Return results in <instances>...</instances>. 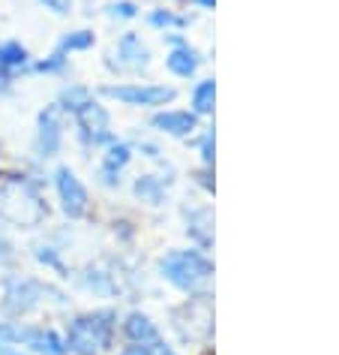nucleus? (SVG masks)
<instances>
[{
  "label": "nucleus",
  "instance_id": "1",
  "mask_svg": "<svg viewBox=\"0 0 339 355\" xmlns=\"http://www.w3.org/2000/svg\"><path fill=\"white\" fill-rule=\"evenodd\" d=\"M111 313H93V316H82L69 325V349H75L78 355H96L100 349L109 346V337H111Z\"/></svg>",
  "mask_w": 339,
  "mask_h": 355
},
{
  "label": "nucleus",
  "instance_id": "2",
  "mask_svg": "<svg viewBox=\"0 0 339 355\" xmlns=\"http://www.w3.org/2000/svg\"><path fill=\"white\" fill-rule=\"evenodd\" d=\"M0 214L15 220V223H37L42 214L39 196L21 181L3 184V187H0Z\"/></svg>",
  "mask_w": 339,
  "mask_h": 355
},
{
  "label": "nucleus",
  "instance_id": "3",
  "mask_svg": "<svg viewBox=\"0 0 339 355\" xmlns=\"http://www.w3.org/2000/svg\"><path fill=\"white\" fill-rule=\"evenodd\" d=\"M163 271H165V277L172 280L174 286L192 289L210 274V262L204 259V256H199V253H174V256H168V259L163 262Z\"/></svg>",
  "mask_w": 339,
  "mask_h": 355
},
{
  "label": "nucleus",
  "instance_id": "4",
  "mask_svg": "<svg viewBox=\"0 0 339 355\" xmlns=\"http://www.w3.org/2000/svg\"><path fill=\"white\" fill-rule=\"evenodd\" d=\"M57 193H60V202H64V211L69 217H82L84 214L87 193H84V187L78 184V178L69 172V168H60L57 172Z\"/></svg>",
  "mask_w": 339,
  "mask_h": 355
},
{
  "label": "nucleus",
  "instance_id": "5",
  "mask_svg": "<svg viewBox=\"0 0 339 355\" xmlns=\"http://www.w3.org/2000/svg\"><path fill=\"white\" fill-rule=\"evenodd\" d=\"M109 96H114V100L127 103V105H159V103H168L174 96L172 87H109L105 91Z\"/></svg>",
  "mask_w": 339,
  "mask_h": 355
},
{
  "label": "nucleus",
  "instance_id": "6",
  "mask_svg": "<svg viewBox=\"0 0 339 355\" xmlns=\"http://www.w3.org/2000/svg\"><path fill=\"white\" fill-rule=\"evenodd\" d=\"M78 123H82V130H84L93 141H102V139H105V130H109V114H105L102 105L84 103L82 109H78Z\"/></svg>",
  "mask_w": 339,
  "mask_h": 355
},
{
  "label": "nucleus",
  "instance_id": "7",
  "mask_svg": "<svg viewBox=\"0 0 339 355\" xmlns=\"http://www.w3.org/2000/svg\"><path fill=\"white\" fill-rule=\"evenodd\" d=\"M57 148H60V121H57V109H48L39 118V150L51 157L57 154Z\"/></svg>",
  "mask_w": 339,
  "mask_h": 355
},
{
  "label": "nucleus",
  "instance_id": "8",
  "mask_svg": "<svg viewBox=\"0 0 339 355\" xmlns=\"http://www.w3.org/2000/svg\"><path fill=\"white\" fill-rule=\"evenodd\" d=\"M154 127L168 130V132H174V136H183V132H190L195 127V118L186 112H165V114H156L154 118Z\"/></svg>",
  "mask_w": 339,
  "mask_h": 355
},
{
  "label": "nucleus",
  "instance_id": "9",
  "mask_svg": "<svg viewBox=\"0 0 339 355\" xmlns=\"http://www.w3.org/2000/svg\"><path fill=\"white\" fill-rule=\"evenodd\" d=\"M127 334L132 337V340H141V343L156 340V328L150 325V319H147V316H138V313H132V316H129Z\"/></svg>",
  "mask_w": 339,
  "mask_h": 355
},
{
  "label": "nucleus",
  "instance_id": "10",
  "mask_svg": "<svg viewBox=\"0 0 339 355\" xmlns=\"http://www.w3.org/2000/svg\"><path fill=\"white\" fill-rule=\"evenodd\" d=\"M168 69L177 76H192L195 73V55L192 51H186V49H177L168 55Z\"/></svg>",
  "mask_w": 339,
  "mask_h": 355
},
{
  "label": "nucleus",
  "instance_id": "11",
  "mask_svg": "<svg viewBox=\"0 0 339 355\" xmlns=\"http://www.w3.org/2000/svg\"><path fill=\"white\" fill-rule=\"evenodd\" d=\"M120 55H127L129 64L138 67V64H145L147 60V49L138 42V37H132L129 33V37H123V42H120Z\"/></svg>",
  "mask_w": 339,
  "mask_h": 355
},
{
  "label": "nucleus",
  "instance_id": "12",
  "mask_svg": "<svg viewBox=\"0 0 339 355\" xmlns=\"http://www.w3.org/2000/svg\"><path fill=\"white\" fill-rule=\"evenodd\" d=\"M28 60V51H24L19 42H6L0 46V67H21Z\"/></svg>",
  "mask_w": 339,
  "mask_h": 355
},
{
  "label": "nucleus",
  "instance_id": "13",
  "mask_svg": "<svg viewBox=\"0 0 339 355\" xmlns=\"http://www.w3.org/2000/svg\"><path fill=\"white\" fill-rule=\"evenodd\" d=\"M192 105H195L199 112H210V105H213V82H201L199 87H195Z\"/></svg>",
  "mask_w": 339,
  "mask_h": 355
},
{
  "label": "nucleus",
  "instance_id": "14",
  "mask_svg": "<svg viewBox=\"0 0 339 355\" xmlns=\"http://www.w3.org/2000/svg\"><path fill=\"white\" fill-rule=\"evenodd\" d=\"M129 163V148L127 145H114L109 150V159H105V175H111L114 168H123Z\"/></svg>",
  "mask_w": 339,
  "mask_h": 355
},
{
  "label": "nucleus",
  "instance_id": "15",
  "mask_svg": "<svg viewBox=\"0 0 339 355\" xmlns=\"http://www.w3.org/2000/svg\"><path fill=\"white\" fill-rule=\"evenodd\" d=\"M91 42H93V33L78 31V33H73V37H66L64 42H60V51H78V49H87Z\"/></svg>",
  "mask_w": 339,
  "mask_h": 355
},
{
  "label": "nucleus",
  "instance_id": "16",
  "mask_svg": "<svg viewBox=\"0 0 339 355\" xmlns=\"http://www.w3.org/2000/svg\"><path fill=\"white\" fill-rule=\"evenodd\" d=\"M64 103H66V109H75L78 112L84 103H91V100H87V91H82V87H73V91L64 94Z\"/></svg>",
  "mask_w": 339,
  "mask_h": 355
},
{
  "label": "nucleus",
  "instance_id": "17",
  "mask_svg": "<svg viewBox=\"0 0 339 355\" xmlns=\"http://www.w3.org/2000/svg\"><path fill=\"white\" fill-rule=\"evenodd\" d=\"M136 193H138V196H147V199H159V190H156V184L154 181H150V178H141V181L136 184Z\"/></svg>",
  "mask_w": 339,
  "mask_h": 355
},
{
  "label": "nucleus",
  "instance_id": "18",
  "mask_svg": "<svg viewBox=\"0 0 339 355\" xmlns=\"http://www.w3.org/2000/svg\"><path fill=\"white\" fill-rule=\"evenodd\" d=\"M111 15H120V19H132V15H136V6H132V3H114V6H111Z\"/></svg>",
  "mask_w": 339,
  "mask_h": 355
},
{
  "label": "nucleus",
  "instance_id": "19",
  "mask_svg": "<svg viewBox=\"0 0 339 355\" xmlns=\"http://www.w3.org/2000/svg\"><path fill=\"white\" fill-rule=\"evenodd\" d=\"M42 3L48 6L51 12H57V15H64V12H69V0H42Z\"/></svg>",
  "mask_w": 339,
  "mask_h": 355
},
{
  "label": "nucleus",
  "instance_id": "20",
  "mask_svg": "<svg viewBox=\"0 0 339 355\" xmlns=\"http://www.w3.org/2000/svg\"><path fill=\"white\" fill-rule=\"evenodd\" d=\"M120 355H154L147 349V346H132V349H127V352H120Z\"/></svg>",
  "mask_w": 339,
  "mask_h": 355
},
{
  "label": "nucleus",
  "instance_id": "21",
  "mask_svg": "<svg viewBox=\"0 0 339 355\" xmlns=\"http://www.w3.org/2000/svg\"><path fill=\"white\" fill-rule=\"evenodd\" d=\"M201 3H213V0H201Z\"/></svg>",
  "mask_w": 339,
  "mask_h": 355
}]
</instances>
